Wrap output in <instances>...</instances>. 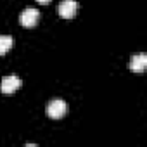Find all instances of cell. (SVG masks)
<instances>
[{
  "label": "cell",
  "mask_w": 147,
  "mask_h": 147,
  "mask_svg": "<svg viewBox=\"0 0 147 147\" xmlns=\"http://www.w3.org/2000/svg\"><path fill=\"white\" fill-rule=\"evenodd\" d=\"M19 87H21V80H19L16 75L4 76V78H2V83H0V90H2L4 94H12V92H16Z\"/></svg>",
  "instance_id": "obj_4"
},
{
  "label": "cell",
  "mask_w": 147,
  "mask_h": 147,
  "mask_svg": "<svg viewBox=\"0 0 147 147\" xmlns=\"http://www.w3.org/2000/svg\"><path fill=\"white\" fill-rule=\"evenodd\" d=\"M57 11H59V16L61 18L71 19V18L76 16L78 4H76V0H62V2L59 4V7H57Z\"/></svg>",
  "instance_id": "obj_3"
},
{
  "label": "cell",
  "mask_w": 147,
  "mask_h": 147,
  "mask_svg": "<svg viewBox=\"0 0 147 147\" xmlns=\"http://www.w3.org/2000/svg\"><path fill=\"white\" fill-rule=\"evenodd\" d=\"M67 113V104L61 99H54L47 104V116L52 119H61Z\"/></svg>",
  "instance_id": "obj_1"
},
{
  "label": "cell",
  "mask_w": 147,
  "mask_h": 147,
  "mask_svg": "<svg viewBox=\"0 0 147 147\" xmlns=\"http://www.w3.org/2000/svg\"><path fill=\"white\" fill-rule=\"evenodd\" d=\"M38 19H40V12H38V9H35V7H26V9L19 14V24L24 26V28H33V26H36Z\"/></svg>",
  "instance_id": "obj_2"
},
{
  "label": "cell",
  "mask_w": 147,
  "mask_h": 147,
  "mask_svg": "<svg viewBox=\"0 0 147 147\" xmlns=\"http://www.w3.org/2000/svg\"><path fill=\"white\" fill-rule=\"evenodd\" d=\"M147 66V55L145 54H135L130 59V69L135 73H142Z\"/></svg>",
  "instance_id": "obj_5"
},
{
  "label": "cell",
  "mask_w": 147,
  "mask_h": 147,
  "mask_svg": "<svg viewBox=\"0 0 147 147\" xmlns=\"http://www.w3.org/2000/svg\"><path fill=\"white\" fill-rule=\"evenodd\" d=\"M12 43H14L12 36H9V35H0V55L5 54L7 50H11Z\"/></svg>",
  "instance_id": "obj_6"
},
{
  "label": "cell",
  "mask_w": 147,
  "mask_h": 147,
  "mask_svg": "<svg viewBox=\"0 0 147 147\" xmlns=\"http://www.w3.org/2000/svg\"><path fill=\"white\" fill-rule=\"evenodd\" d=\"M36 2H40V4H49L50 0H36Z\"/></svg>",
  "instance_id": "obj_7"
}]
</instances>
